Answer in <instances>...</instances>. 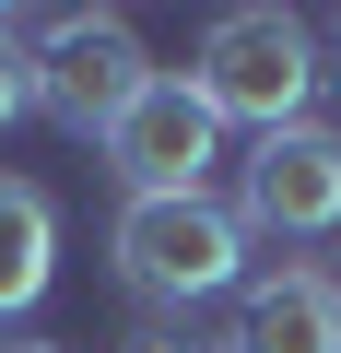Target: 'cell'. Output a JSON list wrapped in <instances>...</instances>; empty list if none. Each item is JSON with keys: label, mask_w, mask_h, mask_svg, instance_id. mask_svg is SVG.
Here are the masks:
<instances>
[{"label": "cell", "mask_w": 341, "mask_h": 353, "mask_svg": "<svg viewBox=\"0 0 341 353\" xmlns=\"http://www.w3.org/2000/svg\"><path fill=\"white\" fill-rule=\"evenodd\" d=\"M189 83H200V106H212L224 130H247V141H259V130H294V118L318 106L329 59H318L306 12H282V0H247V12H212V24H200Z\"/></svg>", "instance_id": "obj_1"}, {"label": "cell", "mask_w": 341, "mask_h": 353, "mask_svg": "<svg viewBox=\"0 0 341 353\" xmlns=\"http://www.w3.org/2000/svg\"><path fill=\"white\" fill-rule=\"evenodd\" d=\"M106 248H118V283L141 306H177V318L247 283V224L212 189H189V201H118V236Z\"/></svg>", "instance_id": "obj_2"}, {"label": "cell", "mask_w": 341, "mask_h": 353, "mask_svg": "<svg viewBox=\"0 0 341 353\" xmlns=\"http://www.w3.org/2000/svg\"><path fill=\"white\" fill-rule=\"evenodd\" d=\"M141 83H153V59H141V24L130 12H48L36 24V106L71 141H106L141 106Z\"/></svg>", "instance_id": "obj_3"}, {"label": "cell", "mask_w": 341, "mask_h": 353, "mask_svg": "<svg viewBox=\"0 0 341 353\" xmlns=\"http://www.w3.org/2000/svg\"><path fill=\"white\" fill-rule=\"evenodd\" d=\"M212 165H224V118L200 106L189 71H153L141 106L106 130V176L130 201H189V189H212Z\"/></svg>", "instance_id": "obj_4"}, {"label": "cell", "mask_w": 341, "mask_h": 353, "mask_svg": "<svg viewBox=\"0 0 341 353\" xmlns=\"http://www.w3.org/2000/svg\"><path fill=\"white\" fill-rule=\"evenodd\" d=\"M236 224L247 236H329L341 224V130L329 118H294V130H259L247 165H236Z\"/></svg>", "instance_id": "obj_5"}, {"label": "cell", "mask_w": 341, "mask_h": 353, "mask_svg": "<svg viewBox=\"0 0 341 353\" xmlns=\"http://www.w3.org/2000/svg\"><path fill=\"white\" fill-rule=\"evenodd\" d=\"M224 353H341V283L318 259H271L224 306Z\"/></svg>", "instance_id": "obj_6"}, {"label": "cell", "mask_w": 341, "mask_h": 353, "mask_svg": "<svg viewBox=\"0 0 341 353\" xmlns=\"http://www.w3.org/2000/svg\"><path fill=\"white\" fill-rule=\"evenodd\" d=\"M59 283V201L36 176H0V318H24Z\"/></svg>", "instance_id": "obj_7"}, {"label": "cell", "mask_w": 341, "mask_h": 353, "mask_svg": "<svg viewBox=\"0 0 341 353\" xmlns=\"http://www.w3.org/2000/svg\"><path fill=\"white\" fill-rule=\"evenodd\" d=\"M24 106H36V24L0 12V130H12Z\"/></svg>", "instance_id": "obj_8"}, {"label": "cell", "mask_w": 341, "mask_h": 353, "mask_svg": "<svg viewBox=\"0 0 341 353\" xmlns=\"http://www.w3.org/2000/svg\"><path fill=\"white\" fill-rule=\"evenodd\" d=\"M130 353H224V318H212V330H189V318H153V330H130Z\"/></svg>", "instance_id": "obj_9"}, {"label": "cell", "mask_w": 341, "mask_h": 353, "mask_svg": "<svg viewBox=\"0 0 341 353\" xmlns=\"http://www.w3.org/2000/svg\"><path fill=\"white\" fill-rule=\"evenodd\" d=\"M0 353H71V341H0Z\"/></svg>", "instance_id": "obj_10"}, {"label": "cell", "mask_w": 341, "mask_h": 353, "mask_svg": "<svg viewBox=\"0 0 341 353\" xmlns=\"http://www.w3.org/2000/svg\"><path fill=\"white\" fill-rule=\"evenodd\" d=\"M329 83H341V36H329Z\"/></svg>", "instance_id": "obj_11"}]
</instances>
